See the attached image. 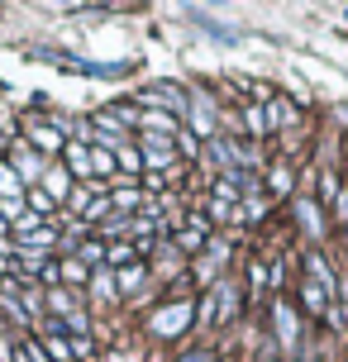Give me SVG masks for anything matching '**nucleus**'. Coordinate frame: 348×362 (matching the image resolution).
<instances>
[{"mask_svg":"<svg viewBox=\"0 0 348 362\" xmlns=\"http://www.w3.org/2000/svg\"><path fill=\"white\" fill-rule=\"evenodd\" d=\"M62 167H72L81 186H95V177H91V148H86V144H67V148H62Z\"/></svg>","mask_w":348,"mask_h":362,"instance_id":"nucleus-16","label":"nucleus"},{"mask_svg":"<svg viewBox=\"0 0 348 362\" xmlns=\"http://www.w3.org/2000/svg\"><path fill=\"white\" fill-rule=\"evenodd\" d=\"M182 119L167 115V110H139V134H158V139H177L182 134Z\"/></svg>","mask_w":348,"mask_h":362,"instance_id":"nucleus-12","label":"nucleus"},{"mask_svg":"<svg viewBox=\"0 0 348 362\" xmlns=\"http://www.w3.org/2000/svg\"><path fill=\"white\" fill-rule=\"evenodd\" d=\"M262 115H267V134H296V124H301V110H296L286 95H272V100L262 105Z\"/></svg>","mask_w":348,"mask_h":362,"instance_id":"nucleus-10","label":"nucleus"},{"mask_svg":"<svg viewBox=\"0 0 348 362\" xmlns=\"http://www.w3.org/2000/svg\"><path fill=\"white\" fill-rule=\"evenodd\" d=\"M272 334L286 358H296L301 344H306V315L291 305V296H272Z\"/></svg>","mask_w":348,"mask_h":362,"instance_id":"nucleus-1","label":"nucleus"},{"mask_svg":"<svg viewBox=\"0 0 348 362\" xmlns=\"http://www.w3.org/2000/svg\"><path fill=\"white\" fill-rule=\"evenodd\" d=\"M262 291H272L267 267H262V262H248V296H262Z\"/></svg>","mask_w":348,"mask_h":362,"instance_id":"nucleus-27","label":"nucleus"},{"mask_svg":"<svg viewBox=\"0 0 348 362\" xmlns=\"http://www.w3.org/2000/svg\"><path fill=\"white\" fill-rule=\"evenodd\" d=\"M19 196H24V181L15 177L10 163H0V200H19Z\"/></svg>","mask_w":348,"mask_h":362,"instance_id":"nucleus-24","label":"nucleus"},{"mask_svg":"<svg viewBox=\"0 0 348 362\" xmlns=\"http://www.w3.org/2000/svg\"><path fill=\"white\" fill-rule=\"evenodd\" d=\"M62 281H76V286L86 281V286H91V267H86V262H76V257H62Z\"/></svg>","mask_w":348,"mask_h":362,"instance_id":"nucleus-26","label":"nucleus"},{"mask_svg":"<svg viewBox=\"0 0 348 362\" xmlns=\"http://www.w3.org/2000/svg\"><path fill=\"white\" fill-rule=\"evenodd\" d=\"M38 191H48L53 200L67 205V196L76 191V177H67V167H62V163H48V172H43V181H38Z\"/></svg>","mask_w":348,"mask_h":362,"instance_id":"nucleus-14","label":"nucleus"},{"mask_svg":"<svg viewBox=\"0 0 348 362\" xmlns=\"http://www.w3.org/2000/svg\"><path fill=\"white\" fill-rule=\"evenodd\" d=\"M24 205H29V210H34L38 219H48V215L57 210V200L48 196V191H38V186H34V191H24Z\"/></svg>","mask_w":348,"mask_h":362,"instance_id":"nucleus-25","label":"nucleus"},{"mask_svg":"<svg viewBox=\"0 0 348 362\" xmlns=\"http://www.w3.org/2000/svg\"><path fill=\"white\" fill-rule=\"evenodd\" d=\"M100 196H105V186H76L72 196H67V210H72V215H81V219H86V210H91V205H95V200H100Z\"/></svg>","mask_w":348,"mask_h":362,"instance_id":"nucleus-21","label":"nucleus"},{"mask_svg":"<svg viewBox=\"0 0 348 362\" xmlns=\"http://www.w3.org/2000/svg\"><path fill=\"white\" fill-rule=\"evenodd\" d=\"M15 362H53V358H48V348H43V344H29V339H24V344L15 348Z\"/></svg>","mask_w":348,"mask_h":362,"instance_id":"nucleus-28","label":"nucleus"},{"mask_svg":"<svg viewBox=\"0 0 348 362\" xmlns=\"http://www.w3.org/2000/svg\"><path fill=\"white\" fill-rule=\"evenodd\" d=\"M238 124L248 134V144H262V139H267V115H262L257 100H243V105H238Z\"/></svg>","mask_w":348,"mask_h":362,"instance_id":"nucleus-15","label":"nucleus"},{"mask_svg":"<svg viewBox=\"0 0 348 362\" xmlns=\"http://www.w3.org/2000/svg\"><path fill=\"white\" fill-rule=\"evenodd\" d=\"M115 276H120V291H134V286H139V281H148V267H144V262H134V267L115 272Z\"/></svg>","mask_w":348,"mask_h":362,"instance_id":"nucleus-29","label":"nucleus"},{"mask_svg":"<svg viewBox=\"0 0 348 362\" xmlns=\"http://www.w3.org/2000/svg\"><path fill=\"white\" fill-rule=\"evenodd\" d=\"M296 300H301V315H311V320H325V310L334 305V300L315 286L311 276H301V281H296Z\"/></svg>","mask_w":348,"mask_h":362,"instance_id":"nucleus-13","label":"nucleus"},{"mask_svg":"<svg viewBox=\"0 0 348 362\" xmlns=\"http://www.w3.org/2000/svg\"><path fill=\"white\" fill-rule=\"evenodd\" d=\"M339 234H344V257H348V229H339Z\"/></svg>","mask_w":348,"mask_h":362,"instance_id":"nucleus-34","label":"nucleus"},{"mask_svg":"<svg viewBox=\"0 0 348 362\" xmlns=\"http://www.w3.org/2000/svg\"><path fill=\"white\" fill-rule=\"evenodd\" d=\"M144 110H167V115H177L186 124V110H191V90L177 86V81H153V86H144Z\"/></svg>","mask_w":348,"mask_h":362,"instance_id":"nucleus-4","label":"nucleus"},{"mask_svg":"<svg viewBox=\"0 0 348 362\" xmlns=\"http://www.w3.org/2000/svg\"><path fill=\"white\" fill-rule=\"evenodd\" d=\"M0 310H5V320H10L15 329H24V334L34 329V315H29V305L15 296V281H10V276L0 281Z\"/></svg>","mask_w":348,"mask_h":362,"instance_id":"nucleus-11","label":"nucleus"},{"mask_svg":"<svg viewBox=\"0 0 348 362\" xmlns=\"http://www.w3.org/2000/svg\"><path fill=\"white\" fill-rule=\"evenodd\" d=\"M267 205H272L267 196H248L238 205V224H262V219H267Z\"/></svg>","mask_w":348,"mask_h":362,"instance_id":"nucleus-23","label":"nucleus"},{"mask_svg":"<svg viewBox=\"0 0 348 362\" xmlns=\"http://www.w3.org/2000/svg\"><path fill=\"white\" fill-rule=\"evenodd\" d=\"M291 210H296V229L311 238V243H325V238H330L334 215H330V210H325L315 196H301V191H296V196H291Z\"/></svg>","mask_w":348,"mask_h":362,"instance_id":"nucleus-3","label":"nucleus"},{"mask_svg":"<svg viewBox=\"0 0 348 362\" xmlns=\"http://www.w3.org/2000/svg\"><path fill=\"white\" fill-rule=\"evenodd\" d=\"M186 124H191V134L196 139H220V100L210 95V90H196L191 95V110H186Z\"/></svg>","mask_w":348,"mask_h":362,"instance_id":"nucleus-5","label":"nucleus"},{"mask_svg":"<svg viewBox=\"0 0 348 362\" xmlns=\"http://www.w3.org/2000/svg\"><path fill=\"white\" fill-rule=\"evenodd\" d=\"M105 253H110V243H105V238H86V243H76V248H72V257H76V262H86L91 272H100Z\"/></svg>","mask_w":348,"mask_h":362,"instance_id":"nucleus-19","label":"nucleus"},{"mask_svg":"<svg viewBox=\"0 0 348 362\" xmlns=\"http://www.w3.org/2000/svg\"><path fill=\"white\" fill-rule=\"evenodd\" d=\"M325 325H330L334 334H348V315H344V305H330V310H325Z\"/></svg>","mask_w":348,"mask_h":362,"instance_id":"nucleus-31","label":"nucleus"},{"mask_svg":"<svg viewBox=\"0 0 348 362\" xmlns=\"http://www.w3.org/2000/svg\"><path fill=\"white\" fill-rule=\"evenodd\" d=\"M10 167H15V177L24 181V191H34L38 181H43V172H48V158H43V153H34V148H15Z\"/></svg>","mask_w":348,"mask_h":362,"instance_id":"nucleus-9","label":"nucleus"},{"mask_svg":"<svg viewBox=\"0 0 348 362\" xmlns=\"http://www.w3.org/2000/svg\"><path fill=\"white\" fill-rule=\"evenodd\" d=\"M201 29L210 38H220V43H238V29H224V24H215V19H205V15H201Z\"/></svg>","mask_w":348,"mask_h":362,"instance_id":"nucleus-30","label":"nucleus"},{"mask_svg":"<svg viewBox=\"0 0 348 362\" xmlns=\"http://www.w3.org/2000/svg\"><path fill=\"white\" fill-rule=\"evenodd\" d=\"M148 329H153V339H182V334L196 329V305H191L186 296H172L163 310H153Z\"/></svg>","mask_w":348,"mask_h":362,"instance_id":"nucleus-2","label":"nucleus"},{"mask_svg":"<svg viewBox=\"0 0 348 362\" xmlns=\"http://www.w3.org/2000/svg\"><path fill=\"white\" fill-rule=\"evenodd\" d=\"M139 257H144V253H139L134 243H110V253H105V267H110V272H115V267L124 272V267H134Z\"/></svg>","mask_w":348,"mask_h":362,"instance_id":"nucleus-22","label":"nucleus"},{"mask_svg":"<svg viewBox=\"0 0 348 362\" xmlns=\"http://www.w3.org/2000/svg\"><path fill=\"white\" fill-rule=\"evenodd\" d=\"M148 200H144V191L139 186H110V210H115V219L120 215H139Z\"/></svg>","mask_w":348,"mask_h":362,"instance_id":"nucleus-17","label":"nucleus"},{"mask_svg":"<svg viewBox=\"0 0 348 362\" xmlns=\"http://www.w3.org/2000/svg\"><path fill=\"white\" fill-rule=\"evenodd\" d=\"M301 276H311L315 286H320V291H325V296L334 300V291H339V272L330 267V257L320 253V248H311V253L301 257Z\"/></svg>","mask_w":348,"mask_h":362,"instance_id":"nucleus-7","label":"nucleus"},{"mask_svg":"<svg viewBox=\"0 0 348 362\" xmlns=\"http://www.w3.org/2000/svg\"><path fill=\"white\" fill-rule=\"evenodd\" d=\"M91 296H95V300H105V305H110L115 296H120V276H115L110 267L91 272Z\"/></svg>","mask_w":348,"mask_h":362,"instance_id":"nucleus-20","label":"nucleus"},{"mask_svg":"<svg viewBox=\"0 0 348 362\" xmlns=\"http://www.w3.org/2000/svg\"><path fill=\"white\" fill-rule=\"evenodd\" d=\"M29 148H34V153H43V158H57V153H62V134H57V129H48V124H29Z\"/></svg>","mask_w":348,"mask_h":362,"instance_id":"nucleus-18","label":"nucleus"},{"mask_svg":"<svg viewBox=\"0 0 348 362\" xmlns=\"http://www.w3.org/2000/svg\"><path fill=\"white\" fill-rule=\"evenodd\" d=\"M177 362H215V353H210V348H191V353H182Z\"/></svg>","mask_w":348,"mask_h":362,"instance_id":"nucleus-33","label":"nucleus"},{"mask_svg":"<svg viewBox=\"0 0 348 362\" xmlns=\"http://www.w3.org/2000/svg\"><path fill=\"white\" fill-rule=\"evenodd\" d=\"M0 215L10 219V224H19V219H24V196L19 200H0Z\"/></svg>","mask_w":348,"mask_h":362,"instance_id":"nucleus-32","label":"nucleus"},{"mask_svg":"<svg viewBox=\"0 0 348 362\" xmlns=\"http://www.w3.org/2000/svg\"><path fill=\"white\" fill-rule=\"evenodd\" d=\"M262 191H267V200H291L296 196V167L286 163V158H277V163H267V172H262Z\"/></svg>","mask_w":348,"mask_h":362,"instance_id":"nucleus-8","label":"nucleus"},{"mask_svg":"<svg viewBox=\"0 0 348 362\" xmlns=\"http://www.w3.org/2000/svg\"><path fill=\"white\" fill-rule=\"evenodd\" d=\"M224 262H229V238H210V243H205V253L196 257V267H191V276H196V281H201V286L210 291L215 281H220Z\"/></svg>","mask_w":348,"mask_h":362,"instance_id":"nucleus-6","label":"nucleus"}]
</instances>
